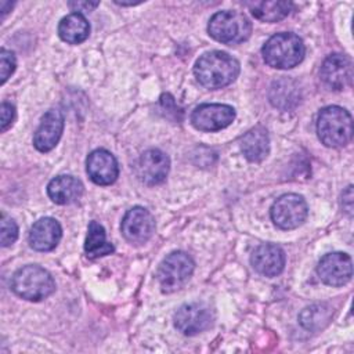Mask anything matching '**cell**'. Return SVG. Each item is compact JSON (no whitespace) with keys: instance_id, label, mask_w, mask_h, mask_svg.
Instances as JSON below:
<instances>
[{"instance_id":"3","label":"cell","mask_w":354,"mask_h":354,"mask_svg":"<svg viewBox=\"0 0 354 354\" xmlns=\"http://www.w3.org/2000/svg\"><path fill=\"white\" fill-rule=\"evenodd\" d=\"M306 54L303 40L288 32L271 36L263 47V58L266 64L277 69H290L299 65Z\"/></svg>"},{"instance_id":"20","label":"cell","mask_w":354,"mask_h":354,"mask_svg":"<svg viewBox=\"0 0 354 354\" xmlns=\"http://www.w3.org/2000/svg\"><path fill=\"white\" fill-rule=\"evenodd\" d=\"M59 37L69 44H79L90 35V24L82 12H72L64 17L58 25Z\"/></svg>"},{"instance_id":"29","label":"cell","mask_w":354,"mask_h":354,"mask_svg":"<svg viewBox=\"0 0 354 354\" xmlns=\"http://www.w3.org/2000/svg\"><path fill=\"white\" fill-rule=\"evenodd\" d=\"M342 202H343V209L351 216L353 212V187L348 185L347 189L342 195Z\"/></svg>"},{"instance_id":"10","label":"cell","mask_w":354,"mask_h":354,"mask_svg":"<svg viewBox=\"0 0 354 354\" xmlns=\"http://www.w3.org/2000/svg\"><path fill=\"white\" fill-rule=\"evenodd\" d=\"M213 319V313L206 304L189 303L181 306L177 310L174 315V325L181 333L187 336H195L210 328Z\"/></svg>"},{"instance_id":"12","label":"cell","mask_w":354,"mask_h":354,"mask_svg":"<svg viewBox=\"0 0 354 354\" xmlns=\"http://www.w3.org/2000/svg\"><path fill=\"white\" fill-rule=\"evenodd\" d=\"M321 79L332 90H343L351 84L353 62L344 54H332L321 66Z\"/></svg>"},{"instance_id":"30","label":"cell","mask_w":354,"mask_h":354,"mask_svg":"<svg viewBox=\"0 0 354 354\" xmlns=\"http://www.w3.org/2000/svg\"><path fill=\"white\" fill-rule=\"evenodd\" d=\"M12 6H14L12 3H6V1H1V3H0V7H1V14H3V17H4V15L8 12V8H10V10L12 8Z\"/></svg>"},{"instance_id":"16","label":"cell","mask_w":354,"mask_h":354,"mask_svg":"<svg viewBox=\"0 0 354 354\" xmlns=\"http://www.w3.org/2000/svg\"><path fill=\"white\" fill-rule=\"evenodd\" d=\"M285 252L272 243L257 246L250 256L252 267L264 277H277L285 267Z\"/></svg>"},{"instance_id":"28","label":"cell","mask_w":354,"mask_h":354,"mask_svg":"<svg viewBox=\"0 0 354 354\" xmlns=\"http://www.w3.org/2000/svg\"><path fill=\"white\" fill-rule=\"evenodd\" d=\"M100 3L98 1H94V3H88V1H71L69 3V7L79 12V11H91L94 10Z\"/></svg>"},{"instance_id":"22","label":"cell","mask_w":354,"mask_h":354,"mask_svg":"<svg viewBox=\"0 0 354 354\" xmlns=\"http://www.w3.org/2000/svg\"><path fill=\"white\" fill-rule=\"evenodd\" d=\"M113 250L115 249H113L112 243L106 241L104 227L101 224H98L97 221H91L88 224L86 243H84V252H86L87 257H90V259L102 257V256L111 254Z\"/></svg>"},{"instance_id":"4","label":"cell","mask_w":354,"mask_h":354,"mask_svg":"<svg viewBox=\"0 0 354 354\" xmlns=\"http://www.w3.org/2000/svg\"><path fill=\"white\" fill-rule=\"evenodd\" d=\"M11 289L22 299L40 301L55 290V282L47 270L36 264H29L14 272Z\"/></svg>"},{"instance_id":"8","label":"cell","mask_w":354,"mask_h":354,"mask_svg":"<svg viewBox=\"0 0 354 354\" xmlns=\"http://www.w3.org/2000/svg\"><path fill=\"white\" fill-rule=\"evenodd\" d=\"M235 119V109L225 104H202L191 115V123L201 131H218Z\"/></svg>"},{"instance_id":"26","label":"cell","mask_w":354,"mask_h":354,"mask_svg":"<svg viewBox=\"0 0 354 354\" xmlns=\"http://www.w3.org/2000/svg\"><path fill=\"white\" fill-rule=\"evenodd\" d=\"M17 66V59L12 51L1 48L0 50V77H1V84L6 83V80L12 75Z\"/></svg>"},{"instance_id":"17","label":"cell","mask_w":354,"mask_h":354,"mask_svg":"<svg viewBox=\"0 0 354 354\" xmlns=\"http://www.w3.org/2000/svg\"><path fill=\"white\" fill-rule=\"evenodd\" d=\"M62 235L59 223L53 217H43L37 220L29 231V243L35 250H53Z\"/></svg>"},{"instance_id":"14","label":"cell","mask_w":354,"mask_h":354,"mask_svg":"<svg viewBox=\"0 0 354 354\" xmlns=\"http://www.w3.org/2000/svg\"><path fill=\"white\" fill-rule=\"evenodd\" d=\"M87 174L97 185H111L119 176L115 156L106 149H94L86 160Z\"/></svg>"},{"instance_id":"25","label":"cell","mask_w":354,"mask_h":354,"mask_svg":"<svg viewBox=\"0 0 354 354\" xmlns=\"http://www.w3.org/2000/svg\"><path fill=\"white\" fill-rule=\"evenodd\" d=\"M0 242L3 248H7L12 245L17 238H18V227L15 221L8 217L6 213H1V220H0Z\"/></svg>"},{"instance_id":"1","label":"cell","mask_w":354,"mask_h":354,"mask_svg":"<svg viewBox=\"0 0 354 354\" xmlns=\"http://www.w3.org/2000/svg\"><path fill=\"white\" fill-rule=\"evenodd\" d=\"M194 75L203 87L221 88L236 79L239 62L224 51H209L195 62Z\"/></svg>"},{"instance_id":"9","label":"cell","mask_w":354,"mask_h":354,"mask_svg":"<svg viewBox=\"0 0 354 354\" xmlns=\"http://www.w3.org/2000/svg\"><path fill=\"white\" fill-rule=\"evenodd\" d=\"M120 231L131 245H142L155 232V218L145 207L134 206L124 214Z\"/></svg>"},{"instance_id":"23","label":"cell","mask_w":354,"mask_h":354,"mask_svg":"<svg viewBox=\"0 0 354 354\" xmlns=\"http://www.w3.org/2000/svg\"><path fill=\"white\" fill-rule=\"evenodd\" d=\"M254 18L263 22H277L288 17L293 4L290 1H254L248 4Z\"/></svg>"},{"instance_id":"13","label":"cell","mask_w":354,"mask_h":354,"mask_svg":"<svg viewBox=\"0 0 354 354\" xmlns=\"http://www.w3.org/2000/svg\"><path fill=\"white\" fill-rule=\"evenodd\" d=\"M169 156L160 149H147L137 162V174L148 185L163 183L169 174Z\"/></svg>"},{"instance_id":"24","label":"cell","mask_w":354,"mask_h":354,"mask_svg":"<svg viewBox=\"0 0 354 354\" xmlns=\"http://www.w3.org/2000/svg\"><path fill=\"white\" fill-rule=\"evenodd\" d=\"M332 314L333 310L328 304H314L300 313L299 321L303 328L315 332L324 329L329 324Z\"/></svg>"},{"instance_id":"18","label":"cell","mask_w":354,"mask_h":354,"mask_svg":"<svg viewBox=\"0 0 354 354\" xmlns=\"http://www.w3.org/2000/svg\"><path fill=\"white\" fill-rule=\"evenodd\" d=\"M47 194L54 203L69 205L83 194V184L72 176H57L47 185Z\"/></svg>"},{"instance_id":"27","label":"cell","mask_w":354,"mask_h":354,"mask_svg":"<svg viewBox=\"0 0 354 354\" xmlns=\"http://www.w3.org/2000/svg\"><path fill=\"white\" fill-rule=\"evenodd\" d=\"M14 118H15V108L8 102H3L0 106V129H1V131H6L12 124Z\"/></svg>"},{"instance_id":"15","label":"cell","mask_w":354,"mask_h":354,"mask_svg":"<svg viewBox=\"0 0 354 354\" xmlns=\"http://www.w3.org/2000/svg\"><path fill=\"white\" fill-rule=\"evenodd\" d=\"M64 131V116L58 109L47 111L33 136V145L40 152L51 151Z\"/></svg>"},{"instance_id":"21","label":"cell","mask_w":354,"mask_h":354,"mask_svg":"<svg viewBox=\"0 0 354 354\" xmlns=\"http://www.w3.org/2000/svg\"><path fill=\"white\" fill-rule=\"evenodd\" d=\"M270 101L279 109H290L300 101V91L297 84L290 79H281L272 83L270 90Z\"/></svg>"},{"instance_id":"5","label":"cell","mask_w":354,"mask_h":354,"mask_svg":"<svg viewBox=\"0 0 354 354\" xmlns=\"http://www.w3.org/2000/svg\"><path fill=\"white\" fill-rule=\"evenodd\" d=\"M209 35L224 44H238L249 39L252 33L250 21L239 11L216 12L207 25Z\"/></svg>"},{"instance_id":"7","label":"cell","mask_w":354,"mask_h":354,"mask_svg":"<svg viewBox=\"0 0 354 354\" xmlns=\"http://www.w3.org/2000/svg\"><path fill=\"white\" fill-rule=\"evenodd\" d=\"M270 214L277 227L282 230H293L306 221L308 206L301 195L285 194L272 203Z\"/></svg>"},{"instance_id":"6","label":"cell","mask_w":354,"mask_h":354,"mask_svg":"<svg viewBox=\"0 0 354 354\" xmlns=\"http://www.w3.org/2000/svg\"><path fill=\"white\" fill-rule=\"evenodd\" d=\"M195 263L189 254L177 250L167 254L158 268V281L162 292L173 293L181 289L191 278Z\"/></svg>"},{"instance_id":"2","label":"cell","mask_w":354,"mask_h":354,"mask_svg":"<svg viewBox=\"0 0 354 354\" xmlns=\"http://www.w3.org/2000/svg\"><path fill=\"white\" fill-rule=\"evenodd\" d=\"M317 133L324 145L329 148L344 147L353 137L351 115L337 105L325 106L318 113Z\"/></svg>"},{"instance_id":"19","label":"cell","mask_w":354,"mask_h":354,"mask_svg":"<svg viewBox=\"0 0 354 354\" xmlns=\"http://www.w3.org/2000/svg\"><path fill=\"white\" fill-rule=\"evenodd\" d=\"M241 149L245 158L250 162H261L270 152V138L267 130L256 126L245 133L241 138Z\"/></svg>"},{"instance_id":"11","label":"cell","mask_w":354,"mask_h":354,"mask_svg":"<svg viewBox=\"0 0 354 354\" xmlns=\"http://www.w3.org/2000/svg\"><path fill=\"white\" fill-rule=\"evenodd\" d=\"M317 274L319 279L330 286H343L353 277V263L348 254L343 252H332L325 254L318 266Z\"/></svg>"}]
</instances>
